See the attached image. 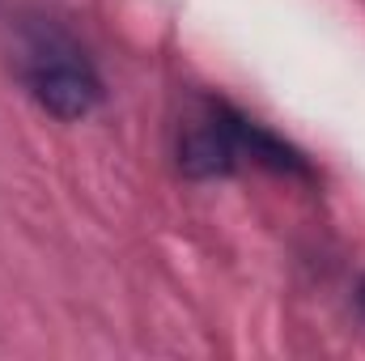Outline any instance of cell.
<instances>
[{"mask_svg": "<svg viewBox=\"0 0 365 361\" xmlns=\"http://www.w3.org/2000/svg\"><path fill=\"white\" fill-rule=\"evenodd\" d=\"M357 306H361V315H365V276H361V285H357Z\"/></svg>", "mask_w": 365, "mask_h": 361, "instance_id": "obj_3", "label": "cell"}, {"mask_svg": "<svg viewBox=\"0 0 365 361\" xmlns=\"http://www.w3.org/2000/svg\"><path fill=\"white\" fill-rule=\"evenodd\" d=\"M26 86L56 119H86L102 102V77L68 39H38L26 56Z\"/></svg>", "mask_w": 365, "mask_h": 361, "instance_id": "obj_1", "label": "cell"}, {"mask_svg": "<svg viewBox=\"0 0 365 361\" xmlns=\"http://www.w3.org/2000/svg\"><path fill=\"white\" fill-rule=\"evenodd\" d=\"M247 128L251 119L230 102H200V111L182 123L179 136V171L191 179L234 175L247 162Z\"/></svg>", "mask_w": 365, "mask_h": 361, "instance_id": "obj_2", "label": "cell"}]
</instances>
